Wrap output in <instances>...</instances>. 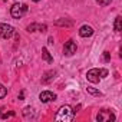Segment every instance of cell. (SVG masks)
<instances>
[{"label": "cell", "instance_id": "obj_15", "mask_svg": "<svg viewBox=\"0 0 122 122\" xmlns=\"http://www.w3.org/2000/svg\"><path fill=\"white\" fill-rule=\"evenodd\" d=\"M6 95H7V89H6L2 83H0V99H3Z\"/></svg>", "mask_w": 122, "mask_h": 122}, {"label": "cell", "instance_id": "obj_10", "mask_svg": "<svg viewBox=\"0 0 122 122\" xmlns=\"http://www.w3.org/2000/svg\"><path fill=\"white\" fill-rule=\"evenodd\" d=\"M23 116H25L26 119H35V118H36V112H35L33 108L26 106V108L23 109Z\"/></svg>", "mask_w": 122, "mask_h": 122}, {"label": "cell", "instance_id": "obj_24", "mask_svg": "<svg viewBox=\"0 0 122 122\" xmlns=\"http://www.w3.org/2000/svg\"><path fill=\"white\" fill-rule=\"evenodd\" d=\"M33 2H39V0H33Z\"/></svg>", "mask_w": 122, "mask_h": 122}, {"label": "cell", "instance_id": "obj_5", "mask_svg": "<svg viewBox=\"0 0 122 122\" xmlns=\"http://www.w3.org/2000/svg\"><path fill=\"white\" fill-rule=\"evenodd\" d=\"M76 43L72 40V39H69L66 43H65V46H63V53L66 55V56H72V55H75L76 53Z\"/></svg>", "mask_w": 122, "mask_h": 122}, {"label": "cell", "instance_id": "obj_19", "mask_svg": "<svg viewBox=\"0 0 122 122\" xmlns=\"http://www.w3.org/2000/svg\"><path fill=\"white\" fill-rule=\"evenodd\" d=\"M99 75H101V78H106L108 76V71L106 69H99Z\"/></svg>", "mask_w": 122, "mask_h": 122}, {"label": "cell", "instance_id": "obj_16", "mask_svg": "<svg viewBox=\"0 0 122 122\" xmlns=\"http://www.w3.org/2000/svg\"><path fill=\"white\" fill-rule=\"evenodd\" d=\"M37 26H39L37 23H32V25H29V26H27V32H29V33H33V32H36Z\"/></svg>", "mask_w": 122, "mask_h": 122}, {"label": "cell", "instance_id": "obj_22", "mask_svg": "<svg viewBox=\"0 0 122 122\" xmlns=\"http://www.w3.org/2000/svg\"><path fill=\"white\" fill-rule=\"evenodd\" d=\"M23 99H25V92L22 91V92L19 93V101H23Z\"/></svg>", "mask_w": 122, "mask_h": 122}, {"label": "cell", "instance_id": "obj_23", "mask_svg": "<svg viewBox=\"0 0 122 122\" xmlns=\"http://www.w3.org/2000/svg\"><path fill=\"white\" fill-rule=\"evenodd\" d=\"M47 43H49V45H53V37H52V36L47 39Z\"/></svg>", "mask_w": 122, "mask_h": 122}, {"label": "cell", "instance_id": "obj_9", "mask_svg": "<svg viewBox=\"0 0 122 122\" xmlns=\"http://www.w3.org/2000/svg\"><path fill=\"white\" fill-rule=\"evenodd\" d=\"M55 78H56V71H47L42 76V83H50V82H53Z\"/></svg>", "mask_w": 122, "mask_h": 122}, {"label": "cell", "instance_id": "obj_6", "mask_svg": "<svg viewBox=\"0 0 122 122\" xmlns=\"http://www.w3.org/2000/svg\"><path fill=\"white\" fill-rule=\"evenodd\" d=\"M86 79H88L89 82H92V83H98V82L101 81V76H99V69L93 68V69L88 71V73H86Z\"/></svg>", "mask_w": 122, "mask_h": 122}, {"label": "cell", "instance_id": "obj_2", "mask_svg": "<svg viewBox=\"0 0 122 122\" xmlns=\"http://www.w3.org/2000/svg\"><path fill=\"white\" fill-rule=\"evenodd\" d=\"M27 10H29V7H27L26 5L15 3V5L12 6V9H10V15H12V17H13V19H20V17H22Z\"/></svg>", "mask_w": 122, "mask_h": 122}, {"label": "cell", "instance_id": "obj_20", "mask_svg": "<svg viewBox=\"0 0 122 122\" xmlns=\"http://www.w3.org/2000/svg\"><path fill=\"white\" fill-rule=\"evenodd\" d=\"M15 115H16V113L12 111V112H7V113H3V115H2V119H6V118H9V116H15Z\"/></svg>", "mask_w": 122, "mask_h": 122}, {"label": "cell", "instance_id": "obj_17", "mask_svg": "<svg viewBox=\"0 0 122 122\" xmlns=\"http://www.w3.org/2000/svg\"><path fill=\"white\" fill-rule=\"evenodd\" d=\"M96 2H98L99 5H102V6H108V5H111L112 0H96Z\"/></svg>", "mask_w": 122, "mask_h": 122}, {"label": "cell", "instance_id": "obj_13", "mask_svg": "<svg viewBox=\"0 0 122 122\" xmlns=\"http://www.w3.org/2000/svg\"><path fill=\"white\" fill-rule=\"evenodd\" d=\"M86 92L91 93V95H93V96H102V92H101V91H98V89H95V88H91V86L86 88Z\"/></svg>", "mask_w": 122, "mask_h": 122}, {"label": "cell", "instance_id": "obj_18", "mask_svg": "<svg viewBox=\"0 0 122 122\" xmlns=\"http://www.w3.org/2000/svg\"><path fill=\"white\" fill-rule=\"evenodd\" d=\"M103 60L105 62H109L111 60V53L109 52H103Z\"/></svg>", "mask_w": 122, "mask_h": 122}, {"label": "cell", "instance_id": "obj_11", "mask_svg": "<svg viewBox=\"0 0 122 122\" xmlns=\"http://www.w3.org/2000/svg\"><path fill=\"white\" fill-rule=\"evenodd\" d=\"M42 56H43V59L46 60L47 63H52V62H53V57H52V55L49 53V50H47L46 47L42 49Z\"/></svg>", "mask_w": 122, "mask_h": 122}, {"label": "cell", "instance_id": "obj_12", "mask_svg": "<svg viewBox=\"0 0 122 122\" xmlns=\"http://www.w3.org/2000/svg\"><path fill=\"white\" fill-rule=\"evenodd\" d=\"M121 27H122V17H121V16H116L113 29H115V32H121Z\"/></svg>", "mask_w": 122, "mask_h": 122}, {"label": "cell", "instance_id": "obj_8", "mask_svg": "<svg viewBox=\"0 0 122 122\" xmlns=\"http://www.w3.org/2000/svg\"><path fill=\"white\" fill-rule=\"evenodd\" d=\"M79 35L82 37H89L93 35V27L92 26H88V25H83L81 29H79Z\"/></svg>", "mask_w": 122, "mask_h": 122}, {"label": "cell", "instance_id": "obj_3", "mask_svg": "<svg viewBox=\"0 0 122 122\" xmlns=\"http://www.w3.org/2000/svg\"><path fill=\"white\" fill-rule=\"evenodd\" d=\"M15 35V29L13 26L7 25V23H0V37L3 39H10Z\"/></svg>", "mask_w": 122, "mask_h": 122}, {"label": "cell", "instance_id": "obj_7", "mask_svg": "<svg viewBox=\"0 0 122 122\" xmlns=\"http://www.w3.org/2000/svg\"><path fill=\"white\" fill-rule=\"evenodd\" d=\"M39 99H40V102L47 103V102H50V101H55V99H56V95H55L53 92H50V91H45V92H42V93L39 95Z\"/></svg>", "mask_w": 122, "mask_h": 122}, {"label": "cell", "instance_id": "obj_14", "mask_svg": "<svg viewBox=\"0 0 122 122\" xmlns=\"http://www.w3.org/2000/svg\"><path fill=\"white\" fill-rule=\"evenodd\" d=\"M55 25H57V26H72V22H69V20H56L55 22Z\"/></svg>", "mask_w": 122, "mask_h": 122}, {"label": "cell", "instance_id": "obj_21", "mask_svg": "<svg viewBox=\"0 0 122 122\" xmlns=\"http://www.w3.org/2000/svg\"><path fill=\"white\" fill-rule=\"evenodd\" d=\"M46 29H47L46 25H39V26H37V30H39V32H46Z\"/></svg>", "mask_w": 122, "mask_h": 122}, {"label": "cell", "instance_id": "obj_25", "mask_svg": "<svg viewBox=\"0 0 122 122\" xmlns=\"http://www.w3.org/2000/svg\"><path fill=\"white\" fill-rule=\"evenodd\" d=\"M0 112H2V109H0Z\"/></svg>", "mask_w": 122, "mask_h": 122}, {"label": "cell", "instance_id": "obj_4", "mask_svg": "<svg viewBox=\"0 0 122 122\" xmlns=\"http://www.w3.org/2000/svg\"><path fill=\"white\" fill-rule=\"evenodd\" d=\"M115 119H116L115 115H113L111 111H105V109L101 111V112L98 113V116H96V121H98V122H109V121L113 122Z\"/></svg>", "mask_w": 122, "mask_h": 122}, {"label": "cell", "instance_id": "obj_1", "mask_svg": "<svg viewBox=\"0 0 122 122\" xmlns=\"http://www.w3.org/2000/svg\"><path fill=\"white\" fill-rule=\"evenodd\" d=\"M73 116H75V111L69 105H63L62 108L57 111L55 119L59 121V122H71L73 119Z\"/></svg>", "mask_w": 122, "mask_h": 122}]
</instances>
